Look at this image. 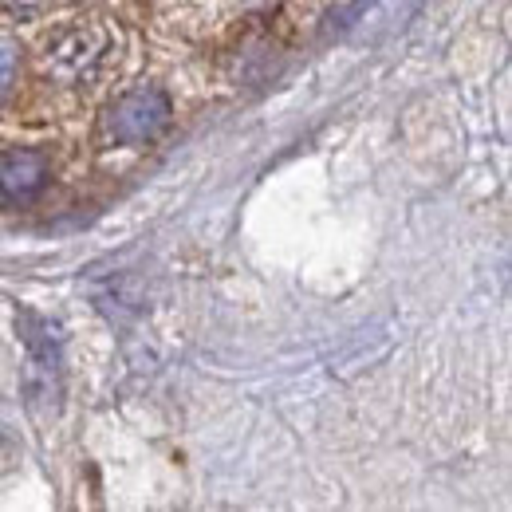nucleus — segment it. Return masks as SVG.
Here are the masks:
<instances>
[{"label": "nucleus", "mask_w": 512, "mask_h": 512, "mask_svg": "<svg viewBox=\"0 0 512 512\" xmlns=\"http://www.w3.org/2000/svg\"><path fill=\"white\" fill-rule=\"evenodd\" d=\"M166 127H170V99H166L162 87H138L123 99H115L107 107V119H103L107 138H115L123 146L150 142Z\"/></svg>", "instance_id": "f03ea898"}, {"label": "nucleus", "mask_w": 512, "mask_h": 512, "mask_svg": "<svg viewBox=\"0 0 512 512\" xmlns=\"http://www.w3.org/2000/svg\"><path fill=\"white\" fill-rule=\"evenodd\" d=\"M16 67H20V52H16V44L0 40V107H4V103H8V95H12Z\"/></svg>", "instance_id": "39448f33"}, {"label": "nucleus", "mask_w": 512, "mask_h": 512, "mask_svg": "<svg viewBox=\"0 0 512 512\" xmlns=\"http://www.w3.org/2000/svg\"><path fill=\"white\" fill-rule=\"evenodd\" d=\"M20 335H24V347H28V394L32 398H56L60 394V363H64L60 327L24 312L20 316Z\"/></svg>", "instance_id": "7ed1b4c3"}, {"label": "nucleus", "mask_w": 512, "mask_h": 512, "mask_svg": "<svg viewBox=\"0 0 512 512\" xmlns=\"http://www.w3.org/2000/svg\"><path fill=\"white\" fill-rule=\"evenodd\" d=\"M48 182V158L40 150H8L0 158V193L4 197H36Z\"/></svg>", "instance_id": "20e7f679"}, {"label": "nucleus", "mask_w": 512, "mask_h": 512, "mask_svg": "<svg viewBox=\"0 0 512 512\" xmlns=\"http://www.w3.org/2000/svg\"><path fill=\"white\" fill-rule=\"evenodd\" d=\"M111 48H115V32L103 20H75L44 44V67L64 83H83L103 67Z\"/></svg>", "instance_id": "f257e3e1"}]
</instances>
